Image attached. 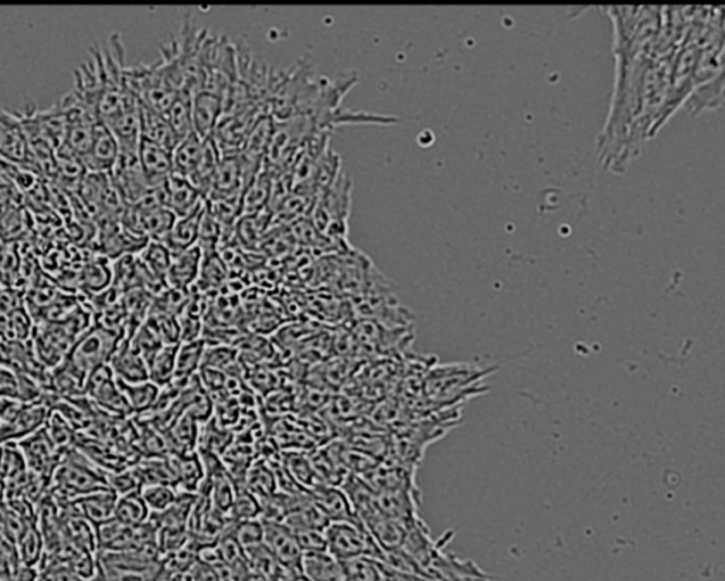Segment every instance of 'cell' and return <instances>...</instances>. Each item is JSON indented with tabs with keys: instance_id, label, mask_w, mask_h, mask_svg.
I'll list each match as a JSON object with an SVG mask.
<instances>
[{
	"instance_id": "1",
	"label": "cell",
	"mask_w": 725,
	"mask_h": 581,
	"mask_svg": "<svg viewBox=\"0 0 725 581\" xmlns=\"http://www.w3.org/2000/svg\"><path fill=\"white\" fill-rule=\"evenodd\" d=\"M64 454L50 479L56 489L54 496L71 504L80 496L108 488V475L97 471L90 460L71 450Z\"/></svg>"
},
{
	"instance_id": "2",
	"label": "cell",
	"mask_w": 725,
	"mask_h": 581,
	"mask_svg": "<svg viewBox=\"0 0 725 581\" xmlns=\"http://www.w3.org/2000/svg\"><path fill=\"white\" fill-rule=\"evenodd\" d=\"M349 180L340 173L338 180L321 195L316 196L311 209V223L323 237L343 243L347 236V219L350 213Z\"/></svg>"
},
{
	"instance_id": "3",
	"label": "cell",
	"mask_w": 725,
	"mask_h": 581,
	"mask_svg": "<svg viewBox=\"0 0 725 581\" xmlns=\"http://www.w3.org/2000/svg\"><path fill=\"white\" fill-rule=\"evenodd\" d=\"M122 341L124 339L114 329L94 326L78 339L66 360L87 380L94 370L110 365Z\"/></svg>"
},
{
	"instance_id": "4",
	"label": "cell",
	"mask_w": 725,
	"mask_h": 581,
	"mask_svg": "<svg viewBox=\"0 0 725 581\" xmlns=\"http://www.w3.org/2000/svg\"><path fill=\"white\" fill-rule=\"evenodd\" d=\"M326 550L340 562L370 557L381 562L383 550L360 521L332 522L325 530Z\"/></svg>"
},
{
	"instance_id": "5",
	"label": "cell",
	"mask_w": 725,
	"mask_h": 581,
	"mask_svg": "<svg viewBox=\"0 0 725 581\" xmlns=\"http://www.w3.org/2000/svg\"><path fill=\"white\" fill-rule=\"evenodd\" d=\"M475 380H478V373L466 366H441L428 373L424 382L425 397L431 403H452Z\"/></svg>"
},
{
	"instance_id": "6",
	"label": "cell",
	"mask_w": 725,
	"mask_h": 581,
	"mask_svg": "<svg viewBox=\"0 0 725 581\" xmlns=\"http://www.w3.org/2000/svg\"><path fill=\"white\" fill-rule=\"evenodd\" d=\"M84 393H87L91 402L105 411H110L111 414L125 416V414L131 413L121 390H119L117 377L112 372L110 365L102 366L88 376Z\"/></svg>"
},
{
	"instance_id": "7",
	"label": "cell",
	"mask_w": 725,
	"mask_h": 581,
	"mask_svg": "<svg viewBox=\"0 0 725 581\" xmlns=\"http://www.w3.org/2000/svg\"><path fill=\"white\" fill-rule=\"evenodd\" d=\"M264 525V546L279 563L288 569L301 573L302 552L296 542L294 530L284 522L262 521Z\"/></svg>"
},
{
	"instance_id": "8",
	"label": "cell",
	"mask_w": 725,
	"mask_h": 581,
	"mask_svg": "<svg viewBox=\"0 0 725 581\" xmlns=\"http://www.w3.org/2000/svg\"><path fill=\"white\" fill-rule=\"evenodd\" d=\"M17 444L25 457L27 470L50 482L61 460V454L51 444L44 428Z\"/></svg>"
},
{
	"instance_id": "9",
	"label": "cell",
	"mask_w": 725,
	"mask_h": 581,
	"mask_svg": "<svg viewBox=\"0 0 725 581\" xmlns=\"http://www.w3.org/2000/svg\"><path fill=\"white\" fill-rule=\"evenodd\" d=\"M119 151L121 148L114 132L100 120L94 127L90 151L83 158L84 166L93 173H111L118 161Z\"/></svg>"
},
{
	"instance_id": "10",
	"label": "cell",
	"mask_w": 725,
	"mask_h": 581,
	"mask_svg": "<svg viewBox=\"0 0 725 581\" xmlns=\"http://www.w3.org/2000/svg\"><path fill=\"white\" fill-rule=\"evenodd\" d=\"M226 111V101L220 95L199 90L192 94L193 132L202 139H210Z\"/></svg>"
},
{
	"instance_id": "11",
	"label": "cell",
	"mask_w": 725,
	"mask_h": 581,
	"mask_svg": "<svg viewBox=\"0 0 725 581\" xmlns=\"http://www.w3.org/2000/svg\"><path fill=\"white\" fill-rule=\"evenodd\" d=\"M138 158L151 189L162 188L173 175L172 151L161 145L153 144L148 139H139Z\"/></svg>"
},
{
	"instance_id": "12",
	"label": "cell",
	"mask_w": 725,
	"mask_h": 581,
	"mask_svg": "<svg viewBox=\"0 0 725 581\" xmlns=\"http://www.w3.org/2000/svg\"><path fill=\"white\" fill-rule=\"evenodd\" d=\"M162 190L165 206L176 217L189 216L206 205V197L189 180L175 173L166 180Z\"/></svg>"
},
{
	"instance_id": "13",
	"label": "cell",
	"mask_w": 725,
	"mask_h": 581,
	"mask_svg": "<svg viewBox=\"0 0 725 581\" xmlns=\"http://www.w3.org/2000/svg\"><path fill=\"white\" fill-rule=\"evenodd\" d=\"M309 496L330 523L359 521L355 509L340 485H316L309 491Z\"/></svg>"
},
{
	"instance_id": "14",
	"label": "cell",
	"mask_w": 725,
	"mask_h": 581,
	"mask_svg": "<svg viewBox=\"0 0 725 581\" xmlns=\"http://www.w3.org/2000/svg\"><path fill=\"white\" fill-rule=\"evenodd\" d=\"M274 178V171L268 166H261L260 171L241 193V216L270 212L268 209H270Z\"/></svg>"
},
{
	"instance_id": "15",
	"label": "cell",
	"mask_w": 725,
	"mask_h": 581,
	"mask_svg": "<svg viewBox=\"0 0 725 581\" xmlns=\"http://www.w3.org/2000/svg\"><path fill=\"white\" fill-rule=\"evenodd\" d=\"M118 496L111 491L110 488L101 489V491L93 492L80 496L76 501L68 504L74 512L83 516L85 521L91 523L94 528L102 525V523L114 519L115 505H117Z\"/></svg>"
},
{
	"instance_id": "16",
	"label": "cell",
	"mask_w": 725,
	"mask_h": 581,
	"mask_svg": "<svg viewBox=\"0 0 725 581\" xmlns=\"http://www.w3.org/2000/svg\"><path fill=\"white\" fill-rule=\"evenodd\" d=\"M110 368L117 380L125 383H139L149 380L148 363L132 343L122 341L110 362Z\"/></svg>"
},
{
	"instance_id": "17",
	"label": "cell",
	"mask_w": 725,
	"mask_h": 581,
	"mask_svg": "<svg viewBox=\"0 0 725 581\" xmlns=\"http://www.w3.org/2000/svg\"><path fill=\"white\" fill-rule=\"evenodd\" d=\"M203 251L199 246L189 248L173 256L166 278L175 290H186L199 278L202 267Z\"/></svg>"
},
{
	"instance_id": "18",
	"label": "cell",
	"mask_w": 725,
	"mask_h": 581,
	"mask_svg": "<svg viewBox=\"0 0 725 581\" xmlns=\"http://www.w3.org/2000/svg\"><path fill=\"white\" fill-rule=\"evenodd\" d=\"M301 574L309 581H349L343 562L329 552L305 553Z\"/></svg>"
},
{
	"instance_id": "19",
	"label": "cell",
	"mask_w": 725,
	"mask_h": 581,
	"mask_svg": "<svg viewBox=\"0 0 725 581\" xmlns=\"http://www.w3.org/2000/svg\"><path fill=\"white\" fill-rule=\"evenodd\" d=\"M204 209H206V205H204L202 209L189 214V216L178 217V219H176L172 230L169 231L168 237L162 241V243L169 248V251L173 254V256L197 246V240H199L200 222H202Z\"/></svg>"
},
{
	"instance_id": "20",
	"label": "cell",
	"mask_w": 725,
	"mask_h": 581,
	"mask_svg": "<svg viewBox=\"0 0 725 581\" xmlns=\"http://www.w3.org/2000/svg\"><path fill=\"white\" fill-rule=\"evenodd\" d=\"M206 346L207 342L203 338L179 343L175 380H173L175 385L185 387L197 376V372L202 369Z\"/></svg>"
},
{
	"instance_id": "21",
	"label": "cell",
	"mask_w": 725,
	"mask_h": 581,
	"mask_svg": "<svg viewBox=\"0 0 725 581\" xmlns=\"http://www.w3.org/2000/svg\"><path fill=\"white\" fill-rule=\"evenodd\" d=\"M176 488L185 494H197L204 482V468L199 453L175 454Z\"/></svg>"
},
{
	"instance_id": "22",
	"label": "cell",
	"mask_w": 725,
	"mask_h": 581,
	"mask_svg": "<svg viewBox=\"0 0 725 581\" xmlns=\"http://www.w3.org/2000/svg\"><path fill=\"white\" fill-rule=\"evenodd\" d=\"M206 141L207 139L200 138L194 132L180 139L179 144L176 145L172 152L173 173L175 175L186 179L192 175L194 169L199 165L200 159H202Z\"/></svg>"
},
{
	"instance_id": "23",
	"label": "cell",
	"mask_w": 725,
	"mask_h": 581,
	"mask_svg": "<svg viewBox=\"0 0 725 581\" xmlns=\"http://www.w3.org/2000/svg\"><path fill=\"white\" fill-rule=\"evenodd\" d=\"M141 138L163 146L173 152L180 139L175 134L165 115L141 107Z\"/></svg>"
},
{
	"instance_id": "24",
	"label": "cell",
	"mask_w": 725,
	"mask_h": 581,
	"mask_svg": "<svg viewBox=\"0 0 725 581\" xmlns=\"http://www.w3.org/2000/svg\"><path fill=\"white\" fill-rule=\"evenodd\" d=\"M117 382L131 413L151 411L158 402L161 387L156 386L151 380L139 383H125L121 380Z\"/></svg>"
},
{
	"instance_id": "25",
	"label": "cell",
	"mask_w": 725,
	"mask_h": 581,
	"mask_svg": "<svg viewBox=\"0 0 725 581\" xmlns=\"http://www.w3.org/2000/svg\"><path fill=\"white\" fill-rule=\"evenodd\" d=\"M240 487L247 489L248 492L257 496L260 501L277 494V477H275L274 468L267 461L253 462L245 472L243 484Z\"/></svg>"
},
{
	"instance_id": "26",
	"label": "cell",
	"mask_w": 725,
	"mask_h": 581,
	"mask_svg": "<svg viewBox=\"0 0 725 581\" xmlns=\"http://www.w3.org/2000/svg\"><path fill=\"white\" fill-rule=\"evenodd\" d=\"M723 91V73H720L707 83L694 88L693 93L689 95L684 105H686L687 111L693 115H697L704 110H716V108L723 105Z\"/></svg>"
},
{
	"instance_id": "27",
	"label": "cell",
	"mask_w": 725,
	"mask_h": 581,
	"mask_svg": "<svg viewBox=\"0 0 725 581\" xmlns=\"http://www.w3.org/2000/svg\"><path fill=\"white\" fill-rule=\"evenodd\" d=\"M179 345H163L151 359L148 360L149 380L156 386L163 387L172 385L175 380L176 356H178Z\"/></svg>"
},
{
	"instance_id": "28",
	"label": "cell",
	"mask_w": 725,
	"mask_h": 581,
	"mask_svg": "<svg viewBox=\"0 0 725 581\" xmlns=\"http://www.w3.org/2000/svg\"><path fill=\"white\" fill-rule=\"evenodd\" d=\"M114 519L127 526H141L149 522L151 511L146 506L141 491L118 496Z\"/></svg>"
},
{
	"instance_id": "29",
	"label": "cell",
	"mask_w": 725,
	"mask_h": 581,
	"mask_svg": "<svg viewBox=\"0 0 725 581\" xmlns=\"http://www.w3.org/2000/svg\"><path fill=\"white\" fill-rule=\"evenodd\" d=\"M29 472L19 444L0 443V481L8 487Z\"/></svg>"
},
{
	"instance_id": "30",
	"label": "cell",
	"mask_w": 725,
	"mask_h": 581,
	"mask_svg": "<svg viewBox=\"0 0 725 581\" xmlns=\"http://www.w3.org/2000/svg\"><path fill=\"white\" fill-rule=\"evenodd\" d=\"M270 223V212L241 216L240 220L234 224L238 241L245 247L257 248L262 241V237L267 234L268 224Z\"/></svg>"
},
{
	"instance_id": "31",
	"label": "cell",
	"mask_w": 725,
	"mask_h": 581,
	"mask_svg": "<svg viewBox=\"0 0 725 581\" xmlns=\"http://www.w3.org/2000/svg\"><path fill=\"white\" fill-rule=\"evenodd\" d=\"M165 117L179 139H183L187 135L192 134V93L183 88L178 98H176L175 103L166 112Z\"/></svg>"
},
{
	"instance_id": "32",
	"label": "cell",
	"mask_w": 725,
	"mask_h": 581,
	"mask_svg": "<svg viewBox=\"0 0 725 581\" xmlns=\"http://www.w3.org/2000/svg\"><path fill=\"white\" fill-rule=\"evenodd\" d=\"M179 494L178 488L170 484L144 485L141 488V496L151 511V515H159V513L168 511L170 506L175 504Z\"/></svg>"
},
{
	"instance_id": "33",
	"label": "cell",
	"mask_w": 725,
	"mask_h": 581,
	"mask_svg": "<svg viewBox=\"0 0 725 581\" xmlns=\"http://www.w3.org/2000/svg\"><path fill=\"white\" fill-rule=\"evenodd\" d=\"M44 431H46L51 444L60 454L67 453L70 450V445L74 441L73 424L59 411H50Z\"/></svg>"
},
{
	"instance_id": "34",
	"label": "cell",
	"mask_w": 725,
	"mask_h": 581,
	"mask_svg": "<svg viewBox=\"0 0 725 581\" xmlns=\"http://www.w3.org/2000/svg\"><path fill=\"white\" fill-rule=\"evenodd\" d=\"M282 465L289 472V475L308 492L316 485L321 484L315 468H313L311 458L306 457L304 454L289 453Z\"/></svg>"
},
{
	"instance_id": "35",
	"label": "cell",
	"mask_w": 725,
	"mask_h": 581,
	"mask_svg": "<svg viewBox=\"0 0 725 581\" xmlns=\"http://www.w3.org/2000/svg\"><path fill=\"white\" fill-rule=\"evenodd\" d=\"M343 566L349 581H387L386 570L379 560L357 557L343 562Z\"/></svg>"
},
{
	"instance_id": "36",
	"label": "cell",
	"mask_w": 725,
	"mask_h": 581,
	"mask_svg": "<svg viewBox=\"0 0 725 581\" xmlns=\"http://www.w3.org/2000/svg\"><path fill=\"white\" fill-rule=\"evenodd\" d=\"M231 522L253 521L261 519V502L257 496L243 487H237L236 498L228 512Z\"/></svg>"
},
{
	"instance_id": "37",
	"label": "cell",
	"mask_w": 725,
	"mask_h": 581,
	"mask_svg": "<svg viewBox=\"0 0 725 581\" xmlns=\"http://www.w3.org/2000/svg\"><path fill=\"white\" fill-rule=\"evenodd\" d=\"M231 532L244 550L264 543V525H262L261 519L231 522Z\"/></svg>"
},
{
	"instance_id": "38",
	"label": "cell",
	"mask_w": 725,
	"mask_h": 581,
	"mask_svg": "<svg viewBox=\"0 0 725 581\" xmlns=\"http://www.w3.org/2000/svg\"><path fill=\"white\" fill-rule=\"evenodd\" d=\"M224 275L226 273H224L221 258L217 257L216 253L203 254L202 267H200L197 282H200L204 288H214L223 284Z\"/></svg>"
},
{
	"instance_id": "39",
	"label": "cell",
	"mask_w": 725,
	"mask_h": 581,
	"mask_svg": "<svg viewBox=\"0 0 725 581\" xmlns=\"http://www.w3.org/2000/svg\"><path fill=\"white\" fill-rule=\"evenodd\" d=\"M172 258L173 254L161 241H153L152 244L146 246L145 261L152 273L165 274L166 277Z\"/></svg>"
},
{
	"instance_id": "40",
	"label": "cell",
	"mask_w": 725,
	"mask_h": 581,
	"mask_svg": "<svg viewBox=\"0 0 725 581\" xmlns=\"http://www.w3.org/2000/svg\"><path fill=\"white\" fill-rule=\"evenodd\" d=\"M294 533L296 542H298L304 555L305 553L328 552L326 550L325 530L296 529Z\"/></svg>"
},
{
	"instance_id": "41",
	"label": "cell",
	"mask_w": 725,
	"mask_h": 581,
	"mask_svg": "<svg viewBox=\"0 0 725 581\" xmlns=\"http://www.w3.org/2000/svg\"><path fill=\"white\" fill-rule=\"evenodd\" d=\"M42 581H85L74 570H71L66 563L47 562L44 564L42 573H40Z\"/></svg>"
},
{
	"instance_id": "42",
	"label": "cell",
	"mask_w": 725,
	"mask_h": 581,
	"mask_svg": "<svg viewBox=\"0 0 725 581\" xmlns=\"http://www.w3.org/2000/svg\"><path fill=\"white\" fill-rule=\"evenodd\" d=\"M0 400H19V377L5 366H0Z\"/></svg>"
},
{
	"instance_id": "43",
	"label": "cell",
	"mask_w": 725,
	"mask_h": 581,
	"mask_svg": "<svg viewBox=\"0 0 725 581\" xmlns=\"http://www.w3.org/2000/svg\"><path fill=\"white\" fill-rule=\"evenodd\" d=\"M186 574L189 581H224V577L216 567L210 566L202 560H197Z\"/></svg>"
},
{
	"instance_id": "44",
	"label": "cell",
	"mask_w": 725,
	"mask_h": 581,
	"mask_svg": "<svg viewBox=\"0 0 725 581\" xmlns=\"http://www.w3.org/2000/svg\"><path fill=\"white\" fill-rule=\"evenodd\" d=\"M388 573H390V576L393 577L394 581H439V580L427 579V577L405 576V574H398V573L390 572V570H388Z\"/></svg>"
},
{
	"instance_id": "45",
	"label": "cell",
	"mask_w": 725,
	"mask_h": 581,
	"mask_svg": "<svg viewBox=\"0 0 725 581\" xmlns=\"http://www.w3.org/2000/svg\"><path fill=\"white\" fill-rule=\"evenodd\" d=\"M6 501H8V496H6V485L0 481V509L6 505Z\"/></svg>"
},
{
	"instance_id": "46",
	"label": "cell",
	"mask_w": 725,
	"mask_h": 581,
	"mask_svg": "<svg viewBox=\"0 0 725 581\" xmlns=\"http://www.w3.org/2000/svg\"><path fill=\"white\" fill-rule=\"evenodd\" d=\"M294 581H309V580H306L305 577L302 576V574H299V576H296V579Z\"/></svg>"
},
{
	"instance_id": "47",
	"label": "cell",
	"mask_w": 725,
	"mask_h": 581,
	"mask_svg": "<svg viewBox=\"0 0 725 581\" xmlns=\"http://www.w3.org/2000/svg\"><path fill=\"white\" fill-rule=\"evenodd\" d=\"M36 581H42V580H40V577H39V579H37Z\"/></svg>"
}]
</instances>
